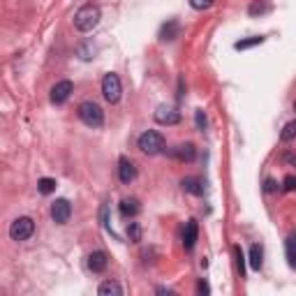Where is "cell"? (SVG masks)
<instances>
[{"mask_svg":"<svg viewBox=\"0 0 296 296\" xmlns=\"http://www.w3.org/2000/svg\"><path fill=\"white\" fill-rule=\"evenodd\" d=\"M273 190H278V185H275V181H266V192H273Z\"/></svg>","mask_w":296,"mask_h":296,"instance_id":"cell-29","label":"cell"},{"mask_svg":"<svg viewBox=\"0 0 296 296\" xmlns=\"http://www.w3.org/2000/svg\"><path fill=\"white\" fill-rule=\"evenodd\" d=\"M155 121L160 125H176V123L181 121V111L171 105H160L155 109Z\"/></svg>","mask_w":296,"mask_h":296,"instance_id":"cell-7","label":"cell"},{"mask_svg":"<svg viewBox=\"0 0 296 296\" xmlns=\"http://www.w3.org/2000/svg\"><path fill=\"white\" fill-rule=\"evenodd\" d=\"M294 109H296V102H294Z\"/></svg>","mask_w":296,"mask_h":296,"instance_id":"cell-31","label":"cell"},{"mask_svg":"<svg viewBox=\"0 0 296 296\" xmlns=\"http://www.w3.org/2000/svg\"><path fill=\"white\" fill-rule=\"evenodd\" d=\"M139 211H141V206H139V201L137 199H123L121 201V213L125 215V218H134Z\"/></svg>","mask_w":296,"mask_h":296,"instance_id":"cell-16","label":"cell"},{"mask_svg":"<svg viewBox=\"0 0 296 296\" xmlns=\"http://www.w3.org/2000/svg\"><path fill=\"white\" fill-rule=\"evenodd\" d=\"M97 294H100V296H111V294L121 296L123 294V287L116 282V280H106V282H102V285H100Z\"/></svg>","mask_w":296,"mask_h":296,"instance_id":"cell-15","label":"cell"},{"mask_svg":"<svg viewBox=\"0 0 296 296\" xmlns=\"http://www.w3.org/2000/svg\"><path fill=\"white\" fill-rule=\"evenodd\" d=\"M72 215V204L67 199H56L51 204V220L58 225H65Z\"/></svg>","mask_w":296,"mask_h":296,"instance_id":"cell-8","label":"cell"},{"mask_svg":"<svg viewBox=\"0 0 296 296\" xmlns=\"http://www.w3.org/2000/svg\"><path fill=\"white\" fill-rule=\"evenodd\" d=\"M280 139H282V141L296 139V121H289L287 125L282 127V132H280Z\"/></svg>","mask_w":296,"mask_h":296,"instance_id":"cell-22","label":"cell"},{"mask_svg":"<svg viewBox=\"0 0 296 296\" xmlns=\"http://www.w3.org/2000/svg\"><path fill=\"white\" fill-rule=\"evenodd\" d=\"M264 42V37H248V40H241V42L234 44V49H238V51H243V49H253V46H257V44Z\"/></svg>","mask_w":296,"mask_h":296,"instance_id":"cell-20","label":"cell"},{"mask_svg":"<svg viewBox=\"0 0 296 296\" xmlns=\"http://www.w3.org/2000/svg\"><path fill=\"white\" fill-rule=\"evenodd\" d=\"M106 266H109V257L102 250H95V253L88 254V269L93 273H105Z\"/></svg>","mask_w":296,"mask_h":296,"instance_id":"cell-9","label":"cell"},{"mask_svg":"<svg viewBox=\"0 0 296 296\" xmlns=\"http://www.w3.org/2000/svg\"><path fill=\"white\" fill-rule=\"evenodd\" d=\"M35 234V222L33 218H17L12 225H9V236H12V241H28L30 236Z\"/></svg>","mask_w":296,"mask_h":296,"instance_id":"cell-4","label":"cell"},{"mask_svg":"<svg viewBox=\"0 0 296 296\" xmlns=\"http://www.w3.org/2000/svg\"><path fill=\"white\" fill-rule=\"evenodd\" d=\"M178 33H181V23H178L176 19H171V21H167L165 26H162L160 40H162V42H174L176 37H178Z\"/></svg>","mask_w":296,"mask_h":296,"instance_id":"cell-14","label":"cell"},{"mask_svg":"<svg viewBox=\"0 0 296 296\" xmlns=\"http://www.w3.org/2000/svg\"><path fill=\"white\" fill-rule=\"evenodd\" d=\"M139 148L141 153H146V155H157V153L165 150V137L155 130H146L139 137Z\"/></svg>","mask_w":296,"mask_h":296,"instance_id":"cell-3","label":"cell"},{"mask_svg":"<svg viewBox=\"0 0 296 296\" xmlns=\"http://www.w3.org/2000/svg\"><path fill=\"white\" fill-rule=\"evenodd\" d=\"M194 123H197V127H199V130H204V127H206V116H204V111H201V109H197V111H194Z\"/></svg>","mask_w":296,"mask_h":296,"instance_id":"cell-26","label":"cell"},{"mask_svg":"<svg viewBox=\"0 0 296 296\" xmlns=\"http://www.w3.org/2000/svg\"><path fill=\"white\" fill-rule=\"evenodd\" d=\"M285 190H287V192L296 190V178H294V176H287V178H285Z\"/></svg>","mask_w":296,"mask_h":296,"instance_id":"cell-27","label":"cell"},{"mask_svg":"<svg viewBox=\"0 0 296 296\" xmlns=\"http://www.w3.org/2000/svg\"><path fill=\"white\" fill-rule=\"evenodd\" d=\"M285 250H287L289 266H296V232L289 236L287 241H285Z\"/></svg>","mask_w":296,"mask_h":296,"instance_id":"cell-18","label":"cell"},{"mask_svg":"<svg viewBox=\"0 0 296 296\" xmlns=\"http://www.w3.org/2000/svg\"><path fill=\"white\" fill-rule=\"evenodd\" d=\"M37 190L42 192V194H51L56 190V178H40L37 181Z\"/></svg>","mask_w":296,"mask_h":296,"instance_id":"cell-21","label":"cell"},{"mask_svg":"<svg viewBox=\"0 0 296 296\" xmlns=\"http://www.w3.org/2000/svg\"><path fill=\"white\" fill-rule=\"evenodd\" d=\"M127 238H130L132 243H139V241H141V227H139V222H130V225H127Z\"/></svg>","mask_w":296,"mask_h":296,"instance_id":"cell-23","label":"cell"},{"mask_svg":"<svg viewBox=\"0 0 296 296\" xmlns=\"http://www.w3.org/2000/svg\"><path fill=\"white\" fill-rule=\"evenodd\" d=\"M197 238H199V225H197V220H190V222L185 225V232H183L185 250H192V248L197 245Z\"/></svg>","mask_w":296,"mask_h":296,"instance_id":"cell-12","label":"cell"},{"mask_svg":"<svg viewBox=\"0 0 296 296\" xmlns=\"http://www.w3.org/2000/svg\"><path fill=\"white\" fill-rule=\"evenodd\" d=\"M234 259H236V271H238V275L243 278L245 275V254L241 250V245H234Z\"/></svg>","mask_w":296,"mask_h":296,"instance_id":"cell-19","label":"cell"},{"mask_svg":"<svg viewBox=\"0 0 296 296\" xmlns=\"http://www.w3.org/2000/svg\"><path fill=\"white\" fill-rule=\"evenodd\" d=\"M77 113L88 127H102V123H105V111H102V106L95 105V102H81Z\"/></svg>","mask_w":296,"mask_h":296,"instance_id":"cell-2","label":"cell"},{"mask_svg":"<svg viewBox=\"0 0 296 296\" xmlns=\"http://www.w3.org/2000/svg\"><path fill=\"white\" fill-rule=\"evenodd\" d=\"M121 93H123V84H121V79H118V74H113V72L105 74V79H102V95H105L106 102H111V105L118 102Z\"/></svg>","mask_w":296,"mask_h":296,"instance_id":"cell-5","label":"cell"},{"mask_svg":"<svg viewBox=\"0 0 296 296\" xmlns=\"http://www.w3.org/2000/svg\"><path fill=\"white\" fill-rule=\"evenodd\" d=\"M100 19H102V12H100L97 5H84L74 14V28L81 30V33H90L100 23Z\"/></svg>","mask_w":296,"mask_h":296,"instance_id":"cell-1","label":"cell"},{"mask_svg":"<svg viewBox=\"0 0 296 296\" xmlns=\"http://www.w3.org/2000/svg\"><path fill=\"white\" fill-rule=\"evenodd\" d=\"M181 188H183L188 194H194V197H201V194L206 192L204 181L197 178V176H188V178H183V181H181Z\"/></svg>","mask_w":296,"mask_h":296,"instance_id":"cell-11","label":"cell"},{"mask_svg":"<svg viewBox=\"0 0 296 296\" xmlns=\"http://www.w3.org/2000/svg\"><path fill=\"white\" fill-rule=\"evenodd\" d=\"M213 2H215V0H190V5L194 9H199V12H204V9H211V7H213Z\"/></svg>","mask_w":296,"mask_h":296,"instance_id":"cell-25","label":"cell"},{"mask_svg":"<svg viewBox=\"0 0 296 296\" xmlns=\"http://www.w3.org/2000/svg\"><path fill=\"white\" fill-rule=\"evenodd\" d=\"M197 292H199V294H211L209 282H206V280H199V282H197Z\"/></svg>","mask_w":296,"mask_h":296,"instance_id":"cell-28","label":"cell"},{"mask_svg":"<svg viewBox=\"0 0 296 296\" xmlns=\"http://www.w3.org/2000/svg\"><path fill=\"white\" fill-rule=\"evenodd\" d=\"M285 160H287V162H292V165H296V155H285Z\"/></svg>","mask_w":296,"mask_h":296,"instance_id":"cell-30","label":"cell"},{"mask_svg":"<svg viewBox=\"0 0 296 296\" xmlns=\"http://www.w3.org/2000/svg\"><path fill=\"white\" fill-rule=\"evenodd\" d=\"M269 9H271L269 2H264V0H257V2H253V5H250V9H248V12H250L253 17H257V14H266Z\"/></svg>","mask_w":296,"mask_h":296,"instance_id":"cell-24","label":"cell"},{"mask_svg":"<svg viewBox=\"0 0 296 296\" xmlns=\"http://www.w3.org/2000/svg\"><path fill=\"white\" fill-rule=\"evenodd\" d=\"M194 155H197V150L192 144H178L176 148H171V157L181 160V162H192Z\"/></svg>","mask_w":296,"mask_h":296,"instance_id":"cell-13","label":"cell"},{"mask_svg":"<svg viewBox=\"0 0 296 296\" xmlns=\"http://www.w3.org/2000/svg\"><path fill=\"white\" fill-rule=\"evenodd\" d=\"M118 178H121V183H132L134 178H137V167L132 165L127 157H121V162H118Z\"/></svg>","mask_w":296,"mask_h":296,"instance_id":"cell-10","label":"cell"},{"mask_svg":"<svg viewBox=\"0 0 296 296\" xmlns=\"http://www.w3.org/2000/svg\"><path fill=\"white\" fill-rule=\"evenodd\" d=\"M261 264H264V250H261V245L254 243L253 248H250V266H253L254 271H259Z\"/></svg>","mask_w":296,"mask_h":296,"instance_id":"cell-17","label":"cell"},{"mask_svg":"<svg viewBox=\"0 0 296 296\" xmlns=\"http://www.w3.org/2000/svg\"><path fill=\"white\" fill-rule=\"evenodd\" d=\"M72 93H74V84H72L70 79H63V81H58L51 88V102L53 105H65Z\"/></svg>","mask_w":296,"mask_h":296,"instance_id":"cell-6","label":"cell"}]
</instances>
